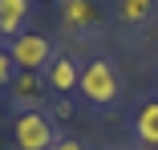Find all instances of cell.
I'll use <instances>...</instances> for the list:
<instances>
[{
    "instance_id": "1",
    "label": "cell",
    "mask_w": 158,
    "mask_h": 150,
    "mask_svg": "<svg viewBox=\"0 0 158 150\" xmlns=\"http://www.w3.org/2000/svg\"><path fill=\"white\" fill-rule=\"evenodd\" d=\"M122 94V77L114 69V61H106V57H98V61H89L81 69V98L93 102V106H110L118 102Z\"/></svg>"
},
{
    "instance_id": "2",
    "label": "cell",
    "mask_w": 158,
    "mask_h": 150,
    "mask_svg": "<svg viewBox=\"0 0 158 150\" xmlns=\"http://www.w3.org/2000/svg\"><path fill=\"white\" fill-rule=\"evenodd\" d=\"M8 57H12V65H16V73H41V69H49L53 65V41L49 37H41V33H24L20 37H12L8 41Z\"/></svg>"
},
{
    "instance_id": "3",
    "label": "cell",
    "mask_w": 158,
    "mask_h": 150,
    "mask_svg": "<svg viewBox=\"0 0 158 150\" xmlns=\"http://www.w3.org/2000/svg\"><path fill=\"white\" fill-rule=\"evenodd\" d=\"M12 142L16 150H49L57 142V126L45 110H24L12 122Z\"/></svg>"
},
{
    "instance_id": "4",
    "label": "cell",
    "mask_w": 158,
    "mask_h": 150,
    "mask_svg": "<svg viewBox=\"0 0 158 150\" xmlns=\"http://www.w3.org/2000/svg\"><path fill=\"white\" fill-rule=\"evenodd\" d=\"M8 94H12V106L24 114V110H41L45 98H49V81L41 73H16L12 85H8Z\"/></svg>"
},
{
    "instance_id": "5",
    "label": "cell",
    "mask_w": 158,
    "mask_h": 150,
    "mask_svg": "<svg viewBox=\"0 0 158 150\" xmlns=\"http://www.w3.org/2000/svg\"><path fill=\"white\" fill-rule=\"evenodd\" d=\"M61 20L73 33H89L102 24V4L98 0H61Z\"/></svg>"
},
{
    "instance_id": "6",
    "label": "cell",
    "mask_w": 158,
    "mask_h": 150,
    "mask_svg": "<svg viewBox=\"0 0 158 150\" xmlns=\"http://www.w3.org/2000/svg\"><path fill=\"white\" fill-rule=\"evenodd\" d=\"M45 81H49V89H57V94H69V89L81 85V69L73 65V57H53V65L45 69Z\"/></svg>"
},
{
    "instance_id": "7",
    "label": "cell",
    "mask_w": 158,
    "mask_h": 150,
    "mask_svg": "<svg viewBox=\"0 0 158 150\" xmlns=\"http://www.w3.org/2000/svg\"><path fill=\"white\" fill-rule=\"evenodd\" d=\"M28 4L33 0H0V37H20L28 24Z\"/></svg>"
},
{
    "instance_id": "8",
    "label": "cell",
    "mask_w": 158,
    "mask_h": 150,
    "mask_svg": "<svg viewBox=\"0 0 158 150\" xmlns=\"http://www.w3.org/2000/svg\"><path fill=\"white\" fill-rule=\"evenodd\" d=\"M134 134L142 146H158V102H142L134 114Z\"/></svg>"
},
{
    "instance_id": "9",
    "label": "cell",
    "mask_w": 158,
    "mask_h": 150,
    "mask_svg": "<svg viewBox=\"0 0 158 150\" xmlns=\"http://www.w3.org/2000/svg\"><path fill=\"white\" fill-rule=\"evenodd\" d=\"M158 0H118V20L122 24H146L154 16Z\"/></svg>"
},
{
    "instance_id": "10",
    "label": "cell",
    "mask_w": 158,
    "mask_h": 150,
    "mask_svg": "<svg viewBox=\"0 0 158 150\" xmlns=\"http://www.w3.org/2000/svg\"><path fill=\"white\" fill-rule=\"evenodd\" d=\"M12 77H16V65H12L8 45H4V49H0V89H8V85H12Z\"/></svg>"
},
{
    "instance_id": "11",
    "label": "cell",
    "mask_w": 158,
    "mask_h": 150,
    "mask_svg": "<svg viewBox=\"0 0 158 150\" xmlns=\"http://www.w3.org/2000/svg\"><path fill=\"white\" fill-rule=\"evenodd\" d=\"M49 150H85V146H81L77 138H57V142H53Z\"/></svg>"
}]
</instances>
